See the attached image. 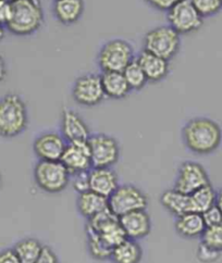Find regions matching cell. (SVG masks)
Here are the masks:
<instances>
[{
    "instance_id": "cell-1",
    "label": "cell",
    "mask_w": 222,
    "mask_h": 263,
    "mask_svg": "<svg viewBox=\"0 0 222 263\" xmlns=\"http://www.w3.org/2000/svg\"><path fill=\"white\" fill-rule=\"evenodd\" d=\"M182 139L192 154H214L222 143V128L218 122L206 117L193 118L182 128Z\"/></svg>"
},
{
    "instance_id": "cell-2",
    "label": "cell",
    "mask_w": 222,
    "mask_h": 263,
    "mask_svg": "<svg viewBox=\"0 0 222 263\" xmlns=\"http://www.w3.org/2000/svg\"><path fill=\"white\" fill-rule=\"evenodd\" d=\"M29 124L24 100L14 92L0 98V137L13 138L21 135Z\"/></svg>"
},
{
    "instance_id": "cell-3",
    "label": "cell",
    "mask_w": 222,
    "mask_h": 263,
    "mask_svg": "<svg viewBox=\"0 0 222 263\" xmlns=\"http://www.w3.org/2000/svg\"><path fill=\"white\" fill-rule=\"evenodd\" d=\"M7 30L16 36H29L41 29L44 21L42 5L33 0H13Z\"/></svg>"
},
{
    "instance_id": "cell-4",
    "label": "cell",
    "mask_w": 222,
    "mask_h": 263,
    "mask_svg": "<svg viewBox=\"0 0 222 263\" xmlns=\"http://www.w3.org/2000/svg\"><path fill=\"white\" fill-rule=\"evenodd\" d=\"M181 48V35L170 25L157 26L144 37V50L158 57L171 60Z\"/></svg>"
},
{
    "instance_id": "cell-5",
    "label": "cell",
    "mask_w": 222,
    "mask_h": 263,
    "mask_svg": "<svg viewBox=\"0 0 222 263\" xmlns=\"http://www.w3.org/2000/svg\"><path fill=\"white\" fill-rule=\"evenodd\" d=\"M33 175L37 187L47 194L63 192L71 181V174L61 161L40 160L35 164Z\"/></svg>"
},
{
    "instance_id": "cell-6",
    "label": "cell",
    "mask_w": 222,
    "mask_h": 263,
    "mask_svg": "<svg viewBox=\"0 0 222 263\" xmlns=\"http://www.w3.org/2000/svg\"><path fill=\"white\" fill-rule=\"evenodd\" d=\"M134 60L132 45L121 39H115L105 43L97 55L98 65L103 72H123Z\"/></svg>"
},
{
    "instance_id": "cell-7",
    "label": "cell",
    "mask_w": 222,
    "mask_h": 263,
    "mask_svg": "<svg viewBox=\"0 0 222 263\" xmlns=\"http://www.w3.org/2000/svg\"><path fill=\"white\" fill-rule=\"evenodd\" d=\"M148 198L142 190L132 184L119 185L118 189L108 197V209L116 217L138 210H146Z\"/></svg>"
},
{
    "instance_id": "cell-8",
    "label": "cell",
    "mask_w": 222,
    "mask_h": 263,
    "mask_svg": "<svg viewBox=\"0 0 222 263\" xmlns=\"http://www.w3.org/2000/svg\"><path fill=\"white\" fill-rule=\"evenodd\" d=\"M89 147L92 167H113L120 159V145L118 140L104 133L90 135Z\"/></svg>"
},
{
    "instance_id": "cell-9",
    "label": "cell",
    "mask_w": 222,
    "mask_h": 263,
    "mask_svg": "<svg viewBox=\"0 0 222 263\" xmlns=\"http://www.w3.org/2000/svg\"><path fill=\"white\" fill-rule=\"evenodd\" d=\"M85 228L95 231L106 245L114 249L127 237L122 228L120 219L109 209L98 213L94 218L86 221Z\"/></svg>"
},
{
    "instance_id": "cell-10",
    "label": "cell",
    "mask_w": 222,
    "mask_h": 263,
    "mask_svg": "<svg viewBox=\"0 0 222 263\" xmlns=\"http://www.w3.org/2000/svg\"><path fill=\"white\" fill-rule=\"evenodd\" d=\"M169 25L180 35L191 34L199 30L203 18L192 5L191 0H181L166 12Z\"/></svg>"
},
{
    "instance_id": "cell-11",
    "label": "cell",
    "mask_w": 222,
    "mask_h": 263,
    "mask_svg": "<svg viewBox=\"0 0 222 263\" xmlns=\"http://www.w3.org/2000/svg\"><path fill=\"white\" fill-rule=\"evenodd\" d=\"M72 97L84 107H94L103 102L106 95L100 75L87 73L77 79L72 88Z\"/></svg>"
},
{
    "instance_id": "cell-12",
    "label": "cell",
    "mask_w": 222,
    "mask_h": 263,
    "mask_svg": "<svg viewBox=\"0 0 222 263\" xmlns=\"http://www.w3.org/2000/svg\"><path fill=\"white\" fill-rule=\"evenodd\" d=\"M208 184H210L209 175L205 167L195 161H185L179 167L173 189L180 193L191 195Z\"/></svg>"
},
{
    "instance_id": "cell-13",
    "label": "cell",
    "mask_w": 222,
    "mask_h": 263,
    "mask_svg": "<svg viewBox=\"0 0 222 263\" xmlns=\"http://www.w3.org/2000/svg\"><path fill=\"white\" fill-rule=\"evenodd\" d=\"M68 142L57 132H44L33 143L35 156L42 161H60Z\"/></svg>"
},
{
    "instance_id": "cell-14",
    "label": "cell",
    "mask_w": 222,
    "mask_h": 263,
    "mask_svg": "<svg viewBox=\"0 0 222 263\" xmlns=\"http://www.w3.org/2000/svg\"><path fill=\"white\" fill-rule=\"evenodd\" d=\"M60 161L67 167L71 176L88 172L92 165L87 142L68 143Z\"/></svg>"
},
{
    "instance_id": "cell-15",
    "label": "cell",
    "mask_w": 222,
    "mask_h": 263,
    "mask_svg": "<svg viewBox=\"0 0 222 263\" xmlns=\"http://www.w3.org/2000/svg\"><path fill=\"white\" fill-rule=\"evenodd\" d=\"M61 135L68 143L87 142L91 135L86 122L72 109H63L61 116Z\"/></svg>"
},
{
    "instance_id": "cell-16",
    "label": "cell",
    "mask_w": 222,
    "mask_h": 263,
    "mask_svg": "<svg viewBox=\"0 0 222 263\" xmlns=\"http://www.w3.org/2000/svg\"><path fill=\"white\" fill-rule=\"evenodd\" d=\"M120 219L126 237L133 240L144 239L152 231V220L146 210H138L122 215Z\"/></svg>"
},
{
    "instance_id": "cell-17",
    "label": "cell",
    "mask_w": 222,
    "mask_h": 263,
    "mask_svg": "<svg viewBox=\"0 0 222 263\" xmlns=\"http://www.w3.org/2000/svg\"><path fill=\"white\" fill-rule=\"evenodd\" d=\"M88 184L89 191L107 199L120 185L119 177L111 167H91L88 171Z\"/></svg>"
},
{
    "instance_id": "cell-18",
    "label": "cell",
    "mask_w": 222,
    "mask_h": 263,
    "mask_svg": "<svg viewBox=\"0 0 222 263\" xmlns=\"http://www.w3.org/2000/svg\"><path fill=\"white\" fill-rule=\"evenodd\" d=\"M136 60L142 67L148 82H160L169 73V61L151 52L143 50Z\"/></svg>"
},
{
    "instance_id": "cell-19",
    "label": "cell",
    "mask_w": 222,
    "mask_h": 263,
    "mask_svg": "<svg viewBox=\"0 0 222 263\" xmlns=\"http://www.w3.org/2000/svg\"><path fill=\"white\" fill-rule=\"evenodd\" d=\"M174 229L181 237L193 239L201 236L206 229V224L201 213L187 212L175 218Z\"/></svg>"
},
{
    "instance_id": "cell-20",
    "label": "cell",
    "mask_w": 222,
    "mask_h": 263,
    "mask_svg": "<svg viewBox=\"0 0 222 263\" xmlns=\"http://www.w3.org/2000/svg\"><path fill=\"white\" fill-rule=\"evenodd\" d=\"M77 206L82 217L89 220L108 209V199L94 192L86 191L79 194Z\"/></svg>"
},
{
    "instance_id": "cell-21",
    "label": "cell",
    "mask_w": 222,
    "mask_h": 263,
    "mask_svg": "<svg viewBox=\"0 0 222 263\" xmlns=\"http://www.w3.org/2000/svg\"><path fill=\"white\" fill-rule=\"evenodd\" d=\"M83 0H54L53 13L63 25H72L78 22L84 12Z\"/></svg>"
},
{
    "instance_id": "cell-22",
    "label": "cell",
    "mask_w": 222,
    "mask_h": 263,
    "mask_svg": "<svg viewBox=\"0 0 222 263\" xmlns=\"http://www.w3.org/2000/svg\"><path fill=\"white\" fill-rule=\"evenodd\" d=\"M100 78L105 95L108 98L123 99L131 91L122 72H103Z\"/></svg>"
},
{
    "instance_id": "cell-23",
    "label": "cell",
    "mask_w": 222,
    "mask_h": 263,
    "mask_svg": "<svg viewBox=\"0 0 222 263\" xmlns=\"http://www.w3.org/2000/svg\"><path fill=\"white\" fill-rule=\"evenodd\" d=\"M143 258V249L137 240L126 238L116 246L110 255L113 263H140Z\"/></svg>"
},
{
    "instance_id": "cell-24",
    "label": "cell",
    "mask_w": 222,
    "mask_h": 263,
    "mask_svg": "<svg viewBox=\"0 0 222 263\" xmlns=\"http://www.w3.org/2000/svg\"><path fill=\"white\" fill-rule=\"evenodd\" d=\"M160 202L165 210H168L175 218L191 212L190 208V195L178 192L177 190L165 191L161 197Z\"/></svg>"
},
{
    "instance_id": "cell-25",
    "label": "cell",
    "mask_w": 222,
    "mask_h": 263,
    "mask_svg": "<svg viewBox=\"0 0 222 263\" xmlns=\"http://www.w3.org/2000/svg\"><path fill=\"white\" fill-rule=\"evenodd\" d=\"M44 247L39 239L27 237L18 240L12 249L20 263H35L42 255Z\"/></svg>"
},
{
    "instance_id": "cell-26",
    "label": "cell",
    "mask_w": 222,
    "mask_h": 263,
    "mask_svg": "<svg viewBox=\"0 0 222 263\" xmlns=\"http://www.w3.org/2000/svg\"><path fill=\"white\" fill-rule=\"evenodd\" d=\"M217 192L214 190L211 184L200 187L190 195V208L191 212L202 213L212 205L216 204Z\"/></svg>"
},
{
    "instance_id": "cell-27",
    "label": "cell",
    "mask_w": 222,
    "mask_h": 263,
    "mask_svg": "<svg viewBox=\"0 0 222 263\" xmlns=\"http://www.w3.org/2000/svg\"><path fill=\"white\" fill-rule=\"evenodd\" d=\"M85 234L87 248L90 256L99 261L109 260L113 249L106 245L105 241L100 238V236L95 231L85 228Z\"/></svg>"
},
{
    "instance_id": "cell-28",
    "label": "cell",
    "mask_w": 222,
    "mask_h": 263,
    "mask_svg": "<svg viewBox=\"0 0 222 263\" xmlns=\"http://www.w3.org/2000/svg\"><path fill=\"white\" fill-rule=\"evenodd\" d=\"M122 73L131 90H141L148 82L142 67L136 59L130 63Z\"/></svg>"
},
{
    "instance_id": "cell-29",
    "label": "cell",
    "mask_w": 222,
    "mask_h": 263,
    "mask_svg": "<svg viewBox=\"0 0 222 263\" xmlns=\"http://www.w3.org/2000/svg\"><path fill=\"white\" fill-rule=\"evenodd\" d=\"M200 242L211 249L222 252V223L207 227L201 234Z\"/></svg>"
},
{
    "instance_id": "cell-30",
    "label": "cell",
    "mask_w": 222,
    "mask_h": 263,
    "mask_svg": "<svg viewBox=\"0 0 222 263\" xmlns=\"http://www.w3.org/2000/svg\"><path fill=\"white\" fill-rule=\"evenodd\" d=\"M191 3L202 18L214 16L222 9L220 0H191Z\"/></svg>"
},
{
    "instance_id": "cell-31",
    "label": "cell",
    "mask_w": 222,
    "mask_h": 263,
    "mask_svg": "<svg viewBox=\"0 0 222 263\" xmlns=\"http://www.w3.org/2000/svg\"><path fill=\"white\" fill-rule=\"evenodd\" d=\"M220 253L221 252L211 249L200 242L197 249V259L201 263H214L220 258Z\"/></svg>"
},
{
    "instance_id": "cell-32",
    "label": "cell",
    "mask_w": 222,
    "mask_h": 263,
    "mask_svg": "<svg viewBox=\"0 0 222 263\" xmlns=\"http://www.w3.org/2000/svg\"><path fill=\"white\" fill-rule=\"evenodd\" d=\"M201 215L203 222L206 224V228L222 223V212L216 204L212 205L211 208H209L205 212H202Z\"/></svg>"
},
{
    "instance_id": "cell-33",
    "label": "cell",
    "mask_w": 222,
    "mask_h": 263,
    "mask_svg": "<svg viewBox=\"0 0 222 263\" xmlns=\"http://www.w3.org/2000/svg\"><path fill=\"white\" fill-rule=\"evenodd\" d=\"M73 177V189L78 192V194L89 191V184H88V172H83L76 175H72Z\"/></svg>"
},
{
    "instance_id": "cell-34",
    "label": "cell",
    "mask_w": 222,
    "mask_h": 263,
    "mask_svg": "<svg viewBox=\"0 0 222 263\" xmlns=\"http://www.w3.org/2000/svg\"><path fill=\"white\" fill-rule=\"evenodd\" d=\"M144 2L152 8L159 11L168 12L170 9L177 5L181 0H144Z\"/></svg>"
},
{
    "instance_id": "cell-35",
    "label": "cell",
    "mask_w": 222,
    "mask_h": 263,
    "mask_svg": "<svg viewBox=\"0 0 222 263\" xmlns=\"http://www.w3.org/2000/svg\"><path fill=\"white\" fill-rule=\"evenodd\" d=\"M12 5L9 0H0V23L7 25L11 17Z\"/></svg>"
},
{
    "instance_id": "cell-36",
    "label": "cell",
    "mask_w": 222,
    "mask_h": 263,
    "mask_svg": "<svg viewBox=\"0 0 222 263\" xmlns=\"http://www.w3.org/2000/svg\"><path fill=\"white\" fill-rule=\"evenodd\" d=\"M35 263H60L55 252L48 246H45L42 255L36 260Z\"/></svg>"
},
{
    "instance_id": "cell-37",
    "label": "cell",
    "mask_w": 222,
    "mask_h": 263,
    "mask_svg": "<svg viewBox=\"0 0 222 263\" xmlns=\"http://www.w3.org/2000/svg\"><path fill=\"white\" fill-rule=\"evenodd\" d=\"M0 263H20L13 249L0 250Z\"/></svg>"
},
{
    "instance_id": "cell-38",
    "label": "cell",
    "mask_w": 222,
    "mask_h": 263,
    "mask_svg": "<svg viewBox=\"0 0 222 263\" xmlns=\"http://www.w3.org/2000/svg\"><path fill=\"white\" fill-rule=\"evenodd\" d=\"M7 77V64L4 57L0 54V82H3Z\"/></svg>"
},
{
    "instance_id": "cell-39",
    "label": "cell",
    "mask_w": 222,
    "mask_h": 263,
    "mask_svg": "<svg viewBox=\"0 0 222 263\" xmlns=\"http://www.w3.org/2000/svg\"><path fill=\"white\" fill-rule=\"evenodd\" d=\"M216 205L220 209V211L222 212V189L219 190L217 192V196H216Z\"/></svg>"
},
{
    "instance_id": "cell-40",
    "label": "cell",
    "mask_w": 222,
    "mask_h": 263,
    "mask_svg": "<svg viewBox=\"0 0 222 263\" xmlns=\"http://www.w3.org/2000/svg\"><path fill=\"white\" fill-rule=\"evenodd\" d=\"M5 35H6V26L0 23V42L4 40Z\"/></svg>"
},
{
    "instance_id": "cell-41",
    "label": "cell",
    "mask_w": 222,
    "mask_h": 263,
    "mask_svg": "<svg viewBox=\"0 0 222 263\" xmlns=\"http://www.w3.org/2000/svg\"><path fill=\"white\" fill-rule=\"evenodd\" d=\"M2 184H3V176H2V173H0V189H2Z\"/></svg>"
},
{
    "instance_id": "cell-42",
    "label": "cell",
    "mask_w": 222,
    "mask_h": 263,
    "mask_svg": "<svg viewBox=\"0 0 222 263\" xmlns=\"http://www.w3.org/2000/svg\"><path fill=\"white\" fill-rule=\"evenodd\" d=\"M33 2H35L37 4H41V0H33Z\"/></svg>"
},
{
    "instance_id": "cell-43",
    "label": "cell",
    "mask_w": 222,
    "mask_h": 263,
    "mask_svg": "<svg viewBox=\"0 0 222 263\" xmlns=\"http://www.w3.org/2000/svg\"><path fill=\"white\" fill-rule=\"evenodd\" d=\"M9 2H13V0H9Z\"/></svg>"
},
{
    "instance_id": "cell-44",
    "label": "cell",
    "mask_w": 222,
    "mask_h": 263,
    "mask_svg": "<svg viewBox=\"0 0 222 263\" xmlns=\"http://www.w3.org/2000/svg\"><path fill=\"white\" fill-rule=\"evenodd\" d=\"M220 2H221V3H222V0H220Z\"/></svg>"
}]
</instances>
